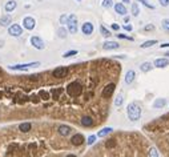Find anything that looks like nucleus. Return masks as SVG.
<instances>
[{
  "label": "nucleus",
  "instance_id": "obj_1",
  "mask_svg": "<svg viewBox=\"0 0 169 157\" xmlns=\"http://www.w3.org/2000/svg\"><path fill=\"white\" fill-rule=\"evenodd\" d=\"M127 112H128L129 120H132V121H137L141 116V108H140V105L136 103L129 104L128 108H127Z\"/></svg>",
  "mask_w": 169,
  "mask_h": 157
},
{
  "label": "nucleus",
  "instance_id": "obj_2",
  "mask_svg": "<svg viewBox=\"0 0 169 157\" xmlns=\"http://www.w3.org/2000/svg\"><path fill=\"white\" fill-rule=\"evenodd\" d=\"M81 91H83L81 84L77 81L71 83V84H68V87H67V93H68L71 97H77V96H80Z\"/></svg>",
  "mask_w": 169,
  "mask_h": 157
},
{
  "label": "nucleus",
  "instance_id": "obj_3",
  "mask_svg": "<svg viewBox=\"0 0 169 157\" xmlns=\"http://www.w3.org/2000/svg\"><path fill=\"white\" fill-rule=\"evenodd\" d=\"M40 63L39 61H33V63H25V64H16V65H10L8 68L12 71H27L31 67H39Z\"/></svg>",
  "mask_w": 169,
  "mask_h": 157
},
{
  "label": "nucleus",
  "instance_id": "obj_4",
  "mask_svg": "<svg viewBox=\"0 0 169 157\" xmlns=\"http://www.w3.org/2000/svg\"><path fill=\"white\" fill-rule=\"evenodd\" d=\"M67 27H68V32L71 33H76L77 32V17L75 15H69L68 16V23H67Z\"/></svg>",
  "mask_w": 169,
  "mask_h": 157
},
{
  "label": "nucleus",
  "instance_id": "obj_5",
  "mask_svg": "<svg viewBox=\"0 0 169 157\" xmlns=\"http://www.w3.org/2000/svg\"><path fill=\"white\" fill-rule=\"evenodd\" d=\"M8 33L13 38H19L20 35L23 33V28L20 24H11L10 28H8Z\"/></svg>",
  "mask_w": 169,
  "mask_h": 157
},
{
  "label": "nucleus",
  "instance_id": "obj_6",
  "mask_svg": "<svg viewBox=\"0 0 169 157\" xmlns=\"http://www.w3.org/2000/svg\"><path fill=\"white\" fill-rule=\"evenodd\" d=\"M52 75H53V77H56V78H63L68 75V68L67 67H57L52 72Z\"/></svg>",
  "mask_w": 169,
  "mask_h": 157
},
{
  "label": "nucleus",
  "instance_id": "obj_7",
  "mask_svg": "<svg viewBox=\"0 0 169 157\" xmlns=\"http://www.w3.org/2000/svg\"><path fill=\"white\" fill-rule=\"evenodd\" d=\"M115 88H116V85L113 84V83H111V84H108L105 87V88H103V92H101V96L105 99L111 97L113 94V92H115Z\"/></svg>",
  "mask_w": 169,
  "mask_h": 157
},
{
  "label": "nucleus",
  "instance_id": "obj_8",
  "mask_svg": "<svg viewBox=\"0 0 169 157\" xmlns=\"http://www.w3.org/2000/svg\"><path fill=\"white\" fill-rule=\"evenodd\" d=\"M35 25H36V22H35V19L31 17V16H27V17L23 19V27H24L25 29L31 31V29L35 28Z\"/></svg>",
  "mask_w": 169,
  "mask_h": 157
},
{
  "label": "nucleus",
  "instance_id": "obj_9",
  "mask_svg": "<svg viewBox=\"0 0 169 157\" xmlns=\"http://www.w3.org/2000/svg\"><path fill=\"white\" fill-rule=\"evenodd\" d=\"M31 44L33 45V48H36V49H44V48H45L44 41L41 40L39 36H32V38H31Z\"/></svg>",
  "mask_w": 169,
  "mask_h": 157
},
{
  "label": "nucleus",
  "instance_id": "obj_10",
  "mask_svg": "<svg viewBox=\"0 0 169 157\" xmlns=\"http://www.w3.org/2000/svg\"><path fill=\"white\" fill-rule=\"evenodd\" d=\"M84 141H85V138L81 133H76V135L72 136V138H71V142H72L75 147H79V145L84 144Z\"/></svg>",
  "mask_w": 169,
  "mask_h": 157
},
{
  "label": "nucleus",
  "instance_id": "obj_11",
  "mask_svg": "<svg viewBox=\"0 0 169 157\" xmlns=\"http://www.w3.org/2000/svg\"><path fill=\"white\" fill-rule=\"evenodd\" d=\"M81 32L84 35H92V33H93V24L89 23V22L84 23L83 27H81Z\"/></svg>",
  "mask_w": 169,
  "mask_h": 157
},
{
  "label": "nucleus",
  "instance_id": "obj_12",
  "mask_svg": "<svg viewBox=\"0 0 169 157\" xmlns=\"http://www.w3.org/2000/svg\"><path fill=\"white\" fill-rule=\"evenodd\" d=\"M153 65L156 67V68H165V67H168L169 65V60L166 59H156L154 60V63H153Z\"/></svg>",
  "mask_w": 169,
  "mask_h": 157
},
{
  "label": "nucleus",
  "instance_id": "obj_13",
  "mask_svg": "<svg viewBox=\"0 0 169 157\" xmlns=\"http://www.w3.org/2000/svg\"><path fill=\"white\" fill-rule=\"evenodd\" d=\"M120 47V44L117 41H105L103 44V48L105 51H111V49H117Z\"/></svg>",
  "mask_w": 169,
  "mask_h": 157
},
{
  "label": "nucleus",
  "instance_id": "obj_14",
  "mask_svg": "<svg viewBox=\"0 0 169 157\" xmlns=\"http://www.w3.org/2000/svg\"><path fill=\"white\" fill-rule=\"evenodd\" d=\"M115 11H116V13H119V15H121V16L127 15V8H125V6H124L122 3H116V4H115Z\"/></svg>",
  "mask_w": 169,
  "mask_h": 157
},
{
  "label": "nucleus",
  "instance_id": "obj_15",
  "mask_svg": "<svg viewBox=\"0 0 169 157\" xmlns=\"http://www.w3.org/2000/svg\"><path fill=\"white\" fill-rule=\"evenodd\" d=\"M11 23H12V17L10 15H3L0 17V25L1 27H8Z\"/></svg>",
  "mask_w": 169,
  "mask_h": 157
},
{
  "label": "nucleus",
  "instance_id": "obj_16",
  "mask_svg": "<svg viewBox=\"0 0 169 157\" xmlns=\"http://www.w3.org/2000/svg\"><path fill=\"white\" fill-rule=\"evenodd\" d=\"M135 77H136L135 71H128V72L125 73V78H124V81H125V84H131V83H133Z\"/></svg>",
  "mask_w": 169,
  "mask_h": 157
},
{
  "label": "nucleus",
  "instance_id": "obj_17",
  "mask_svg": "<svg viewBox=\"0 0 169 157\" xmlns=\"http://www.w3.org/2000/svg\"><path fill=\"white\" fill-rule=\"evenodd\" d=\"M57 131H59V133L61 136H68L69 133H71V131H72V128L68 126V125H60Z\"/></svg>",
  "mask_w": 169,
  "mask_h": 157
},
{
  "label": "nucleus",
  "instance_id": "obj_18",
  "mask_svg": "<svg viewBox=\"0 0 169 157\" xmlns=\"http://www.w3.org/2000/svg\"><path fill=\"white\" fill-rule=\"evenodd\" d=\"M16 6H17L16 0H8V1L6 3V7H4V8H6L7 12H12V11L16 8Z\"/></svg>",
  "mask_w": 169,
  "mask_h": 157
},
{
  "label": "nucleus",
  "instance_id": "obj_19",
  "mask_svg": "<svg viewBox=\"0 0 169 157\" xmlns=\"http://www.w3.org/2000/svg\"><path fill=\"white\" fill-rule=\"evenodd\" d=\"M154 108H157V109H161V108H164L166 105V99H156V101H154Z\"/></svg>",
  "mask_w": 169,
  "mask_h": 157
},
{
  "label": "nucleus",
  "instance_id": "obj_20",
  "mask_svg": "<svg viewBox=\"0 0 169 157\" xmlns=\"http://www.w3.org/2000/svg\"><path fill=\"white\" fill-rule=\"evenodd\" d=\"M140 69H141V72H149V71H152V69H153V64H150V63H148V61H145V63H143L140 65Z\"/></svg>",
  "mask_w": 169,
  "mask_h": 157
},
{
  "label": "nucleus",
  "instance_id": "obj_21",
  "mask_svg": "<svg viewBox=\"0 0 169 157\" xmlns=\"http://www.w3.org/2000/svg\"><path fill=\"white\" fill-rule=\"evenodd\" d=\"M81 125L87 126V128H88V126H92V125H93V120H92L89 116H84L81 119Z\"/></svg>",
  "mask_w": 169,
  "mask_h": 157
},
{
  "label": "nucleus",
  "instance_id": "obj_22",
  "mask_svg": "<svg viewBox=\"0 0 169 157\" xmlns=\"http://www.w3.org/2000/svg\"><path fill=\"white\" fill-rule=\"evenodd\" d=\"M31 128H32L31 123H23V124H20V125H19V129L22 131L23 133L29 132V131H31Z\"/></svg>",
  "mask_w": 169,
  "mask_h": 157
},
{
  "label": "nucleus",
  "instance_id": "obj_23",
  "mask_svg": "<svg viewBox=\"0 0 169 157\" xmlns=\"http://www.w3.org/2000/svg\"><path fill=\"white\" fill-rule=\"evenodd\" d=\"M113 129L112 128H109V126H106V128H103L101 131H99V133H97V136L99 137H104V136H106V135H109L111 132H112Z\"/></svg>",
  "mask_w": 169,
  "mask_h": 157
},
{
  "label": "nucleus",
  "instance_id": "obj_24",
  "mask_svg": "<svg viewBox=\"0 0 169 157\" xmlns=\"http://www.w3.org/2000/svg\"><path fill=\"white\" fill-rule=\"evenodd\" d=\"M156 44H157V40H148V41H144L140 47L141 48H150L152 45H156Z\"/></svg>",
  "mask_w": 169,
  "mask_h": 157
},
{
  "label": "nucleus",
  "instance_id": "obj_25",
  "mask_svg": "<svg viewBox=\"0 0 169 157\" xmlns=\"http://www.w3.org/2000/svg\"><path fill=\"white\" fill-rule=\"evenodd\" d=\"M57 33H59V38L60 39H65L67 38V33H68V29H65L64 27H60L59 31H57Z\"/></svg>",
  "mask_w": 169,
  "mask_h": 157
},
{
  "label": "nucleus",
  "instance_id": "obj_26",
  "mask_svg": "<svg viewBox=\"0 0 169 157\" xmlns=\"http://www.w3.org/2000/svg\"><path fill=\"white\" fill-rule=\"evenodd\" d=\"M131 10H132V15L135 16V17H136V16H138V13H140V8H138L137 3H133V4H132V8H131Z\"/></svg>",
  "mask_w": 169,
  "mask_h": 157
},
{
  "label": "nucleus",
  "instance_id": "obj_27",
  "mask_svg": "<svg viewBox=\"0 0 169 157\" xmlns=\"http://www.w3.org/2000/svg\"><path fill=\"white\" fill-rule=\"evenodd\" d=\"M100 33L103 35L104 38H109V36H111V32L108 31V29H106L104 25H100Z\"/></svg>",
  "mask_w": 169,
  "mask_h": 157
},
{
  "label": "nucleus",
  "instance_id": "obj_28",
  "mask_svg": "<svg viewBox=\"0 0 169 157\" xmlns=\"http://www.w3.org/2000/svg\"><path fill=\"white\" fill-rule=\"evenodd\" d=\"M61 92H63V89L61 88H57V89H52V96H53V99H59V96L61 94Z\"/></svg>",
  "mask_w": 169,
  "mask_h": 157
},
{
  "label": "nucleus",
  "instance_id": "obj_29",
  "mask_svg": "<svg viewBox=\"0 0 169 157\" xmlns=\"http://www.w3.org/2000/svg\"><path fill=\"white\" fill-rule=\"evenodd\" d=\"M122 101H124V99H122V94H117L116 99H115V105L116 107H120L122 104Z\"/></svg>",
  "mask_w": 169,
  "mask_h": 157
},
{
  "label": "nucleus",
  "instance_id": "obj_30",
  "mask_svg": "<svg viewBox=\"0 0 169 157\" xmlns=\"http://www.w3.org/2000/svg\"><path fill=\"white\" fill-rule=\"evenodd\" d=\"M101 6H103L104 8H111V7L113 6V0H103V1H101Z\"/></svg>",
  "mask_w": 169,
  "mask_h": 157
},
{
  "label": "nucleus",
  "instance_id": "obj_31",
  "mask_svg": "<svg viewBox=\"0 0 169 157\" xmlns=\"http://www.w3.org/2000/svg\"><path fill=\"white\" fill-rule=\"evenodd\" d=\"M75 55H77V51L76 49H72V51H68V52H65V53L63 55V57H71V56H75Z\"/></svg>",
  "mask_w": 169,
  "mask_h": 157
},
{
  "label": "nucleus",
  "instance_id": "obj_32",
  "mask_svg": "<svg viewBox=\"0 0 169 157\" xmlns=\"http://www.w3.org/2000/svg\"><path fill=\"white\" fill-rule=\"evenodd\" d=\"M39 96H40L43 100H48V99H49V93L45 92V91H40V92H39Z\"/></svg>",
  "mask_w": 169,
  "mask_h": 157
},
{
  "label": "nucleus",
  "instance_id": "obj_33",
  "mask_svg": "<svg viewBox=\"0 0 169 157\" xmlns=\"http://www.w3.org/2000/svg\"><path fill=\"white\" fill-rule=\"evenodd\" d=\"M161 25H163V28L165 29V31L169 32V19H164L163 22H161Z\"/></svg>",
  "mask_w": 169,
  "mask_h": 157
},
{
  "label": "nucleus",
  "instance_id": "obj_34",
  "mask_svg": "<svg viewBox=\"0 0 169 157\" xmlns=\"http://www.w3.org/2000/svg\"><path fill=\"white\" fill-rule=\"evenodd\" d=\"M137 1H140V3H143V4H144L145 7H148L149 10H153V8H154V6H152V4H150L149 1H148V0H137Z\"/></svg>",
  "mask_w": 169,
  "mask_h": 157
},
{
  "label": "nucleus",
  "instance_id": "obj_35",
  "mask_svg": "<svg viewBox=\"0 0 169 157\" xmlns=\"http://www.w3.org/2000/svg\"><path fill=\"white\" fill-rule=\"evenodd\" d=\"M67 23H68V16L67 15L60 16V24H67Z\"/></svg>",
  "mask_w": 169,
  "mask_h": 157
},
{
  "label": "nucleus",
  "instance_id": "obj_36",
  "mask_svg": "<svg viewBox=\"0 0 169 157\" xmlns=\"http://www.w3.org/2000/svg\"><path fill=\"white\" fill-rule=\"evenodd\" d=\"M149 157H159V153H157L156 151V148H152L149 152Z\"/></svg>",
  "mask_w": 169,
  "mask_h": 157
},
{
  "label": "nucleus",
  "instance_id": "obj_37",
  "mask_svg": "<svg viewBox=\"0 0 169 157\" xmlns=\"http://www.w3.org/2000/svg\"><path fill=\"white\" fill-rule=\"evenodd\" d=\"M116 36H117L119 39H127V40H133V38H129V36H127V35H124V33H117Z\"/></svg>",
  "mask_w": 169,
  "mask_h": 157
},
{
  "label": "nucleus",
  "instance_id": "obj_38",
  "mask_svg": "<svg viewBox=\"0 0 169 157\" xmlns=\"http://www.w3.org/2000/svg\"><path fill=\"white\" fill-rule=\"evenodd\" d=\"M115 145H116L115 140H108V141H106V144H105V147H106V148H113Z\"/></svg>",
  "mask_w": 169,
  "mask_h": 157
},
{
  "label": "nucleus",
  "instance_id": "obj_39",
  "mask_svg": "<svg viewBox=\"0 0 169 157\" xmlns=\"http://www.w3.org/2000/svg\"><path fill=\"white\" fill-rule=\"evenodd\" d=\"M95 141H96V136H89V137H88V144L89 145H92V144H95Z\"/></svg>",
  "mask_w": 169,
  "mask_h": 157
},
{
  "label": "nucleus",
  "instance_id": "obj_40",
  "mask_svg": "<svg viewBox=\"0 0 169 157\" xmlns=\"http://www.w3.org/2000/svg\"><path fill=\"white\" fill-rule=\"evenodd\" d=\"M154 29V25L153 24H148L144 27V31H153Z\"/></svg>",
  "mask_w": 169,
  "mask_h": 157
},
{
  "label": "nucleus",
  "instance_id": "obj_41",
  "mask_svg": "<svg viewBox=\"0 0 169 157\" xmlns=\"http://www.w3.org/2000/svg\"><path fill=\"white\" fill-rule=\"evenodd\" d=\"M159 3L163 7H166V6H169V0H159Z\"/></svg>",
  "mask_w": 169,
  "mask_h": 157
},
{
  "label": "nucleus",
  "instance_id": "obj_42",
  "mask_svg": "<svg viewBox=\"0 0 169 157\" xmlns=\"http://www.w3.org/2000/svg\"><path fill=\"white\" fill-rule=\"evenodd\" d=\"M112 29H113V31H119V29H120V25L116 24V23H113V24H112Z\"/></svg>",
  "mask_w": 169,
  "mask_h": 157
},
{
  "label": "nucleus",
  "instance_id": "obj_43",
  "mask_svg": "<svg viewBox=\"0 0 169 157\" xmlns=\"http://www.w3.org/2000/svg\"><path fill=\"white\" fill-rule=\"evenodd\" d=\"M122 28H124V31H132V25H129V24L122 25Z\"/></svg>",
  "mask_w": 169,
  "mask_h": 157
},
{
  "label": "nucleus",
  "instance_id": "obj_44",
  "mask_svg": "<svg viewBox=\"0 0 169 157\" xmlns=\"http://www.w3.org/2000/svg\"><path fill=\"white\" fill-rule=\"evenodd\" d=\"M160 47H161V48H169V43H163Z\"/></svg>",
  "mask_w": 169,
  "mask_h": 157
},
{
  "label": "nucleus",
  "instance_id": "obj_45",
  "mask_svg": "<svg viewBox=\"0 0 169 157\" xmlns=\"http://www.w3.org/2000/svg\"><path fill=\"white\" fill-rule=\"evenodd\" d=\"M124 22H125V23H128V22H129V16H127V15H125V19H124Z\"/></svg>",
  "mask_w": 169,
  "mask_h": 157
},
{
  "label": "nucleus",
  "instance_id": "obj_46",
  "mask_svg": "<svg viewBox=\"0 0 169 157\" xmlns=\"http://www.w3.org/2000/svg\"><path fill=\"white\" fill-rule=\"evenodd\" d=\"M65 157H76V154H68V156H65Z\"/></svg>",
  "mask_w": 169,
  "mask_h": 157
},
{
  "label": "nucleus",
  "instance_id": "obj_47",
  "mask_svg": "<svg viewBox=\"0 0 169 157\" xmlns=\"http://www.w3.org/2000/svg\"><path fill=\"white\" fill-rule=\"evenodd\" d=\"M122 3H129V0H122Z\"/></svg>",
  "mask_w": 169,
  "mask_h": 157
},
{
  "label": "nucleus",
  "instance_id": "obj_48",
  "mask_svg": "<svg viewBox=\"0 0 169 157\" xmlns=\"http://www.w3.org/2000/svg\"><path fill=\"white\" fill-rule=\"evenodd\" d=\"M165 56H166V57H169V52H166V53H165Z\"/></svg>",
  "mask_w": 169,
  "mask_h": 157
},
{
  "label": "nucleus",
  "instance_id": "obj_49",
  "mask_svg": "<svg viewBox=\"0 0 169 157\" xmlns=\"http://www.w3.org/2000/svg\"><path fill=\"white\" fill-rule=\"evenodd\" d=\"M77 1H80V0H77Z\"/></svg>",
  "mask_w": 169,
  "mask_h": 157
},
{
  "label": "nucleus",
  "instance_id": "obj_50",
  "mask_svg": "<svg viewBox=\"0 0 169 157\" xmlns=\"http://www.w3.org/2000/svg\"><path fill=\"white\" fill-rule=\"evenodd\" d=\"M0 72H1V71H0Z\"/></svg>",
  "mask_w": 169,
  "mask_h": 157
}]
</instances>
